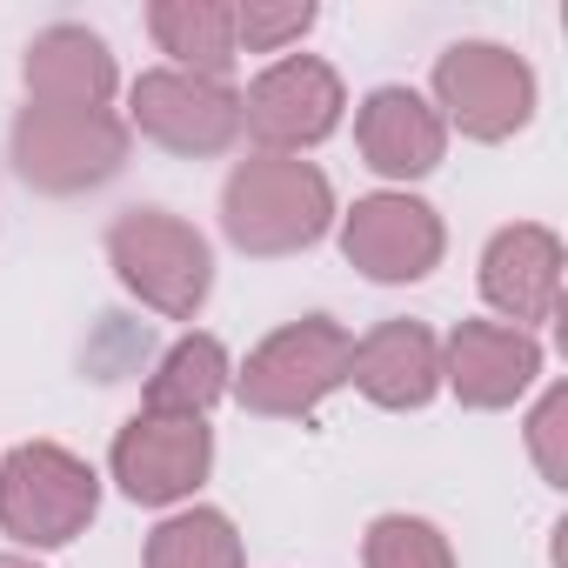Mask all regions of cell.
<instances>
[{"mask_svg":"<svg viewBox=\"0 0 568 568\" xmlns=\"http://www.w3.org/2000/svg\"><path fill=\"white\" fill-rule=\"evenodd\" d=\"M335 227V187L315 161L302 154H254L234 161L227 187H221V234L254 254V261H281L302 254Z\"/></svg>","mask_w":568,"mask_h":568,"instance_id":"cell-1","label":"cell"},{"mask_svg":"<svg viewBox=\"0 0 568 568\" xmlns=\"http://www.w3.org/2000/svg\"><path fill=\"white\" fill-rule=\"evenodd\" d=\"M108 267L121 274V288L168 315V322H194L207 288H214V254L207 234L168 207H128L108 227Z\"/></svg>","mask_w":568,"mask_h":568,"instance_id":"cell-2","label":"cell"},{"mask_svg":"<svg viewBox=\"0 0 568 568\" xmlns=\"http://www.w3.org/2000/svg\"><path fill=\"white\" fill-rule=\"evenodd\" d=\"M348 362H355V335L335 315H302L288 328H274L241 368H234V395L247 415L267 422H302L315 415L335 388H348Z\"/></svg>","mask_w":568,"mask_h":568,"instance_id":"cell-3","label":"cell"},{"mask_svg":"<svg viewBox=\"0 0 568 568\" xmlns=\"http://www.w3.org/2000/svg\"><path fill=\"white\" fill-rule=\"evenodd\" d=\"M128 121L114 108H21L8 128L14 174L41 194H88L128 168Z\"/></svg>","mask_w":568,"mask_h":568,"instance_id":"cell-4","label":"cell"},{"mask_svg":"<svg viewBox=\"0 0 568 568\" xmlns=\"http://www.w3.org/2000/svg\"><path fill=\"white\" fill-rule=\"evenodd\" d=\"M101 515V475L61 442H21L0 462V535L21 548H68Z\"/></svg>","mask_w":568,"mask_h":568,"instance_id":"cell-5","label":"cell"},{"mask_svg":"<svg viewBox=\"0 0 568 568\" xmlns=\"http://www.w3.org/2000/svg\"><path fill=\"white\" fill-rule=\"evenodd\" d=\"M435 114L468 141H508L535 121V68L501 41H455L435 61Z\"/></svg>","mask_w":568,"mask_h":568,"instance_id":"cell-6","label":"cell"},{"mask_svg":"<svg viewBox=\"0 0 568 568\" xmlns=\"http://www.w3.org/2000/svg\"><path fill=\"white\" fill-rule=\"evenodd\" d=\"M134 128L168 154L207 161V154H227L241 141V94L227 81H207V74L148 68L128 88V134Z\"/></svg>","mask_w":568,"mask_h":568,"instance_id":"cell-7","label":"cell"},{"mask_svg":"<svg viewBox=\"0 0 568 568\" xmlns=\"http://www.w3.org/2000/svg\"><path fill=\"white\" fill-rule=\"evenodd\" d=\"M342 74L315 54H281L274 68H261L241 94V128L261 141V154H302L322 148L342 128Z\"/></svg>","mask_w":568,"mask_h":568,"instance_id":"cell-8","label":"cell"},{"mask_svg":"<svg viewBox=\"0 0 568 568\" xmlns=\"http://www.w3.org/2000/svg\"><path fill=\"white\" fill-rule=\"evenodd\" d=\"M442 247H448L442 214L422 194H408V187L362 194L342 214V254H348V267H362L368 281H382V288H402V281L435 274Z\"/></svg>","mask_w":568,"mask_h":568,"instance_id":"cell-9","label":"cell"},{"mask_svg":"<svg viewBox=\"0 0 568 568\" xmlns=\"http://www.w3.org/2000/svg\"><path fill=\"white\" fill-rule=\"evenodd\" d=\"M108 468H114V481H121L128 501H141V508H174V501H187V495L207 481V468H214V428H207V422H181V415H148V408H141V415L114 435Z\"/></svg>","mask_w":568,"mask_h":568,"instance_id":"cell-10","label":"cell"},{"mask_svg":"<svg viewBox=\"0 0 568 568\" xmlns=\"http://www.w3.org/2000/svg\"><path fill=\"white\" fill-rule=\"evenodd\" d=\"M561 234L541 221H515L481 247V302L508 322V328H535L561 315Z\"/></svg>","mask_w":568,"mask_h":568,"instance_id":"cell-11","label":"cell"},{"mask_svg":"<svg viewBox=\"0 0 568 568\" xmlns=\"http://www.w3.org/2000/svg\"><path fill=\"white\" fill-rule=\"evenodd\" d=\"M541 375V342L508 328V322H462L442 342V382L455 388L462 408H515Z\"/></svg>","mask_w":568,"mask_h":568,"instance_id":"cell-12","label":"cell"},{"mask_svg":"<svg viewBox=\"0 0 568 568\" xmlns=\"http://www.w3.org/2000/svg\"><path fill=\"white\" fill-rule=\"evenodd\" d=\"M355 148L382 181H422L442 168L448 128H442L435 101H422L415 88H375L355 114Z\"/></svg>","mask_w":568,"mask_h":568,"instance_id":"cell-13","label":"cell"},{"mask_svg":"<svg viewBox=\"0 0 568 568\" xmlns=\"http://www.w3.org/2000/svg\"><path fill=\"white\" fill-rule=\"evenodd\" d=\"M21 81H28V108H108L114 88H121L108 41L94 28H81V21L41 28L28 41Z\"/></svg>","mask_w":568,"mask_h":568,"instance_id":"cell-14","label":"cell"},{"mask_svg":"<svg viewBox=\"0 0 568 568\" xmlns=\"http://www.w3.org/2000/svg\"><path fill=\"white\" fill-rule=\"evenodd\" d=\"M348 382L375 402V408H428L435 388H442V342L428 322H382L355 342V362H348Z\"/></svg>","mask_w":568,"mask_h":568,"instance_id":"cell-15","label":"cell"},{"mask_svg":"<svg viewBox=\"0 0 568 568\" xmlns=\"http://www.w3.org/2000/svg\"><path fill=\"white\" fill-rule=\"evenodd\" d=\"M148 34H154L161 54H174L168 68L207 74V81H227V68L241 54L227 0H154V8H148Z\"/></svg>","mask_w":568,"mask_h":568,"instance_id":"cell-16","label":"cell"},{"mask_svg":"<svg viewBox=\"0 0 568 568\" xmlns=\"http://www.w3.org/2000/svg\"><path fill=\"white\" fill-rule=\"evenodd\" d=\"M234 388V368H227V348L214 335H181L154 375H148V395L141 408L148 415H181V422H207V408Z\"/></svg>","mask_w":568,"mask_h":568,"instance_id":"cell-17","label":"cell"},{"mask_svg":"<svg viewBox=\"0 0 568 568\" xmlns=\"http://www.w3.org/2000/svg\"><path fill=\"white\" fill-rule=\"evenodd\" d=\"M148 568H241V535L221 508H181L148 535Z\"/></svg>","mask_w":568,"mask_h":568,"instance_id":"cell-18","label":"cell"},{"mask_svg":"<svg viewBox=\"0 0 568 568\" xmlns=\"http://www.w3.org/2000/svg\"><path fill=\"white\" fill-rule=\"evenodd\" d=\"M362 568H455V548L422 515H375L362 535Z\"/></svg>","mask_w":568,"mask_h":568,"instance_id":"cell-19","label":"cell"},{"mask_svg":"<svg viewBox=\"0 0 568 568\" xmlns=\"http://www.w3.org/2000/svg\"><path fill=\"white\" fill-rule=\"evenodd\" d=\"M308 28H315L308 0H241L234 8V48H247V54H281Z\"/></svg>","mask_w":568,"mask_h":568,"instance_id":"cell-20","label":"cell"},{"mask_svg":"<svg viewBox=\"0 0 568 568\" xmlns=\"http://www.w3.org/2000/svg\"><path fill=\"white\" fill-rule=\"evenodd\" d=\"M528 455L548 488H568V388H548L541 408L528 415Z\"/></svg>","mask_w":568,"mask_h":568,"instance_id":"cell-21","label":"cell"},{"mask_svg":"<svg viewBox=\"0 0 568 568\" xmlns=\"http://www.w3.org/2000/svg\"><path fill=\"white\" fill-rule=\"evenodd\" d=\"M0 568H41V561H28V555H0Z\"/></svg>","mask_w":568,"mask_h":568,"instance_id":"cell-22","label":"cell"}]
</instances>
